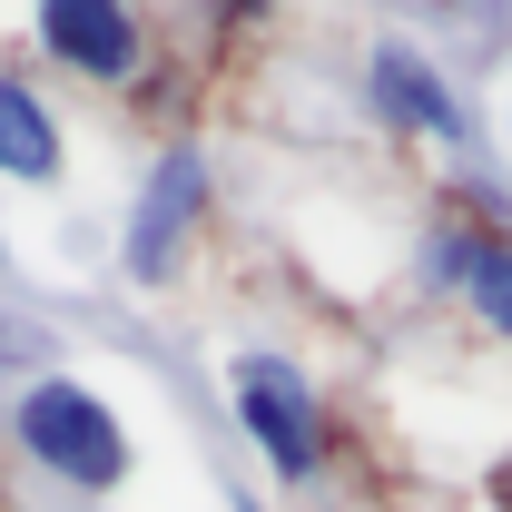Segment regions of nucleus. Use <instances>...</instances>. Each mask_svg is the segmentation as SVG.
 Wrapping results in <instances>:
<instances>
[{
  "mask_svg": "<svg viewBox=\"0 0 512 512\" xmlns=\"http://www.w3.org/2000/svg\"><path fill=\"white\" fill-rule=\"evenodd\" d=\"M365 109L384 128H404V138H434V148H463L473 119H463V99H453V79L414 40H375L365 50Z\"/></svg>",
  "mask_w": 512,
  "mask_h": 512,
  "instance_id": "nucleus-4",
  "label": "nucleus"
},
{
  "mask_svg": "<svg viewBox=\"0 0 512 512\" xmlns=\"http://www.w3.org/2000/svg\"><path fill=\"white\" fill-rule=\"evenodd\" d=\"M10 444L30 453L40 473H60L69 493H119L128 463H138L119 404H99L89 384H69V375L20 384V404H10Z\"/></svg>",
  "mask_w": 512,
  "mask_h": 512,
  "instance_id": "nucleus-1",
  "label": "nucleus"
},
{
  "mask_svg": "<svg viewBox=\"0 0 512 512\" xmlns=\"http://www.w3.org/2000/svg\"><path fill=\"white\" fill-rule=\"evenodd\" d=\"M0 178H30V188L60 178V119L30 79H0Z\"/></svg>",
  "mask_w": 512,
  "mask_h": 512,
  "instance_id": "nucleus-6",
  "label": "nucleus"
},
{
  "mask_svg": "<svg viewBox=\"0 0 512 512\" xmlns=\"http://www.w3.org/2000/svg\"><path fill=\"white\" fill-rule=\"evenodd\" d=\"M197 217H207V158L197 148H158L148 158V188L128 207V237H119L128 276L138 286H168L178 256H188V237H197Z\"/></svg>",
  "mask_w": 512,
  "mask_h": 512,
  "instance_id": "nucleus-3",
  "label": "nucleus"
},
{
  "mask_svg": "<svg viewBox=\"0 0 512 512\" xmlns=\"http://www.w3.org/2000/svg\"><path fill=\"white\" fill-rule=\"evenodd\" d=\"M227 404H237L247 444L266 453L286 483H316V463H325V404H316V384L296 375V355L247 345V355L227 365Z\"/></svg>",
  "mask_w": 512,
  "mask_h": 512,
  "instance_id": "nucleus-2",
  "label": "nucleus"
},
{
  "mask_svg": "<svg viewBox=\"0 0 512 512\" xmlns=\"http://www.w3.org/2000/svg\"><path fill=\"white\" fill-rule=\"evenodd\" d=\"M30 40H40L60 69H79V79H109V89L148 69V30L128 20L119 0H40V10H30Z\"/></svg>",
  "mask_w": 512,
  "mask_h": 512,
  "instance_id": "nucleus-5",
  "label": "nucleus"
},
{
  "mask_svg": "<svg viewBox=\"0 0 512 512\" xmlns=\"http://www.w3.org/2000/svg\"><path fill=\"white\" fill-rule=\"evenodd\" d=\"M493 503H503V512H512V463H503V473H493Z\"/></svg>",
  "mask_w": 512,
  "mask_h": 512,
  "instance_id": "nucleus-9",
  "label": "nucleus"
},
{
  "mask_svg": "<svg viewBox=\"0 0 512 512\" xmlns=\"http://www.w3.org/2000/svg\"><path fill=\"white\" fill-rule=\"evenodd\" d=\"M463 306H473L483 335H503V345H512V247H503V237L473 247V266H463Z\"/></svg>",
  "mask_w": 512,
  "mask_h": 512,
  "instance_id": "nucleus-7",
  "label": "nucleus"
},
{
  "mask_svg": "<svg viewBox=\"0 0 512 512\" xmlns=\"http://www.w3.org/2000/svg\"><path fill=\"white\" fill-rule=\"evenodd\" d=\"M60 365V345H50V325H30V316H0V375H50Z\"/></svg>",
  "mask_w": 512,
  "mask_h": 512,
  "instance_id": "nucleus-8",
  "label": "nucleus"
},
{
  "mask_svg": "<svg viewBox=\"0 0 512 512\" xmlns=\"http://www.w3.org/2000/svg\"><path fill=\"white\" fill-rule=\"evenodd\" d=\"M0 256H10V247H0Z\"/></svg>",
  "mask_w": 512,
  "mask_h": 512,
  "instance_id": "nucleus-10",
  "label": "nucleus"
}]
</instances>
